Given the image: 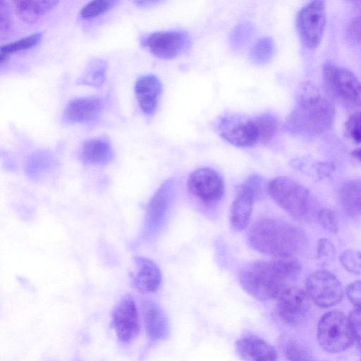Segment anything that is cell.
Masks as SVG:
<instances>
[{"label": "cell", "instance_id": "cell-1", "mask_svg": "<svg viewBox=\"0 0 361 361\" xmlns=\"http://www.w3.org/2000/svg\"><path fill=\"white\" fill-rule=\"evenodd\" d=\"M302 266L294 257L251 262L241 269L239 282L250 295L260 301L277 299L300 274Z\"/></svg>", "mask_w": 361, "mask_h": 361}, {"label": "cell", "instance_id": "cell-2", "mask_svg": "<svg viewBox=\"0 0 361 361\" xmlns=\"http://www.w3.org/2000/svg\"><path fill=\"white\" fill-rule=\"evenodd\" d=\"M247 241L253 250L273 258L294 257L307 245V236L302 229L273 218L256 221L249 230Z\"/></svg>", "mask_w": 361, "mask_h": 361}, {"label": "cell", "instance_id": "cell-3", "mask_svg": "<svg viewBox=\"0 0 361 361\" xmlns=\"http://www.w3.org/2000/svg\"><path fill=\"white\" fill-rule=\"evenodd\" d=\"M335 117L330 100L318 93L301 95L286 122L287 130L294 134L317 135L328 130Z\"/></svg>", "mask_w": 361, "mask_h": 361}, {"label": "cell", "instance_id": "cell-4", "mask_svg": "<svg viewBox=\"0 0 361 361\" xmlns=\"http://www.w3.org/2000/svg\"><path fill=\"white\" fill-rule=\"evenodd\" d=\"M272 200L289 215L301 221L311 220L317 210V202L310 190L298 182L284 176L268 183Z\"/></svg>", "mask_w": 361, "mask_h": 361}, {"label": "cell", "instance_id": "cell-5", "mask_svg": "<svg viewBox=\"0 0 361 361\" xmlns=\"http://www.w3.org/2000/svg\"><path fill=\"white\" fill-rule=\"evenodd\" d=\"M322 73L325 89L331 97L348 107L361 106V82L353 73L332 63H326Z\"/></svg>", "mask_w": 361, "mask_h": 361}, {"label": "cell", "instance_id": "cell-6", "mask_svg": "<svg viewBox=\"0 0 361 361\" xmlns=\"http://www.w3.org/2000/svg\"><path fill=\"white\" fill-rule=\"evenodd\" d=\"M317 338L321 347L331 353L347 350L355 341L349 318L338 310L328 312L321 317Z\"/></svg>", "mask_w": 361, "mask_h": 361}, {"label": "cell", "instance_id": "cell-7", "mask_svg": "<svg viewBox=\"0 0 361 361\" xmlns=\"http://www.w3.org/2000/svg\"><path fill=\"white\" fill-rule=\"evenodd\" d=\"M217 132L225 140L237 147H249L260 142L255 116L224 115L219 119Z\"/></svg>", "mask_w": 361, "mask_h": 361}, {"label": "cell", "instance_id": "cell-8", "mask_svg": "<svg viewBox=\"0 0 361 361\" xmlns=\"http://www.w3.org/2000/svg\"><path fill=\"white\" fill-rule=\"evenodd\" d=\"M187 187L189 192L206 206L216 204L225 192L223 178L210 168H200L192 171L188 178Z\"/></svg>", "mask_w": 361, "mask_h": 361}, {"label": "cell", "instance_id": "cell-9", "mask_svg": "<svg viewBox=\"0 0 361 361\" xmlns=\"http://www.w3.org/2000/svg\"><path fill=\"white\" fill-rule=\"evenodd\" d=\"M326 26V8L323 1H313L299 11L297 28L303 44L314 49L320 44Z\"/></svg>", "mask_w": 361, "mask_h": 361}, {"label": "cell", "instance_id": "cell-10", "mask_svg": "<svg viewBox=\"0 0 361 361\" xmlns=\"http://www.w3.org/2000/svg\"><path fill=\"white\" fill-rule=\"evenodd\" d=\"M306 290L310 298L319 307L327 308L338 304L343 298L341 283L331 272L314 271L306 280Z\"/></svg>", "mask_w": 361, "mask_h": 361}, {"label": "cell", "instance_id": "cell-11", "mask_svg": "<svg viewBox=\"0 0 361 361\" xmlns=\"http://www.w3.org/2000/svg\"><path fill=\"white\" fill-rule=\"evenodd\" d=\"M111 325L118 339L123 343H129L138 336L141 327L139 313L130 295L123 296L114 307Z\"/></svg>", "mask_w": 361, "mask_h": 361}, {"label": "cell", "instance_id": "cell-12", "mask_svg": "<svg viewBox=\"0 0 361 361\" xmlns=\"http://www.w3.org/2000/svg\"><path fill=\"white\" fill-rule=\"evenodd\" d=\"M143 44L154 56L163 59H171L189 48L191 39L188 33L183 30L160 31L148 35Z\"/></svg>", "mask_w": 361, "mask_h": 361}, {"label": "cell", "instance_id": "cell-13", "mask_svg": "<svg viewBox=\"0 0 361 361\" xmlns=\"http://www.w3.org/2000/svg\"><path fill=\"white\" fill-rule=\"evenodd\" d=\"M276 312L280 319L289 325L300 323L310 307V298L302 289L289 286L278 297Z\"/></svg>", "mask_w": 361, "mask_h": 361}, {"label": "cell", "instance_id": "cell-14", "mask_svg": "<svg viewBox=\"0 0 361 361\" xmlns=\"http://www.w3.org/2000/svg\"><path fill=\"white\" fill-rule=\"evenodd\" d=\"M172 182L164 183L149 200L145 214L144 235H152L161 226L166 214L172 195Z\"/></svg>", "mask_w": 361, "mask_h": 361}, {"label": "cell", "instance_id": "cell-15", "mask_svg": "<svg viewBox=\"0 0 361 361\" xmlns=\"http://www.w3.org/2000/svg\"><path fill=\"white\" fill-rule=\"evenodd\" d=\"M136 271L131 275L132 286L142 293L156 292L161 283V273L155 262L144 257H135Z\"/></svg>", "mask_w": 361, "mask_h": 361}, {"label": "cell", "instance_id": "cell-16", "mask_svg": "<svg viewBox=\"0 0 361 361\" xmlns=\"http://www.w3.org/2000/svg\"><path fill=\"white\" fill-rule=\"evenodd\" d=\"M239 356L246 361H276L277 352L274 346L263 338L249 335L236 342Z\"/></svg>", "mask_w": 361, "mask_h": 361}, {"label": "cell", "instance_id": "cell-17", "mask_svg": "<svg viewBox=\"0 0 361 361\" xmlns=\"http://www.w3.org/2000/svg\"><path fill=\"white\" fill-rule=\"evenodd\" d=\"M161 83L154 75H146L136 81L135 92L139 106L147 115L153 114L161 93Z\"/></svg>", "mask_w": 361, "mask_h": 361}, {"label": "cell", "instance_id": "cell-18", "mask_svg": "<svg viewBox=\"0 0 361 361\" xmlns=\"http://www.w3.org/2000/svg\"><path fill=\"white\" fill-rule=\"evenodd\" d=\"M255 200L245 186H239L230 210V222L235 230L243 231L247 227Z\"/></svg>", "mask_w": 361, "mask_h": 361}, {"label": "cell", "instance_id": "cell-19", "mask_svg": "<svg viewBox=\"0 0 361 361\" xmlns=\"http://www.w3.org/2000/svg\"><path fill=\"white\" fill-rule=\"evenodd\" d=\"M142 312L146 333L152 341L164 338L168 333V322L159 305L146 300L142 302Z\"/></svg>", "mask_w": 361, "mask_h": 361}, {"label": "cell", "instance_id": "cell-20", "mask_svg": "<svg viewBox=\"0 0 361 361\" xmlns=\"http://www.w3.org/2000/svg\"><path fill=\"white\" fill-rule=\"evenodd\" d=\"M102 110V104L97 97H80L71 100L68 104L65 116L73 123H88L99 116Z\"/></svg>", "mask_w": 361, "mask_h": 361}, {"label": "cell", "instance_id": "cell-21", "mask_svg": "<svg viewBox=\"0 0 361 361\" xmlns=\"http://www.w3.org/2000/svg\"><path fill=\"white\" fill-rule=\"evenodd\" d=\"M113 157L110 144L103 139H92L85 142L80 149V158L85 164L106 165Z\"/></svg>", "mask_w": 361, "mask_h": 361}, {"label": "cell", "instance_id": "cell-22", "mask_svg": "<svg viewBox=\"0 0 361 361\" xmlns=\"http://www.w3.org/2000/svg\"><path fill=\"white\" fill-rule=\"evenodd\" d=\"M14 10L18 16L27 23H35L46 12L52 9L58 1H13Z\"/></svg>", "mask_w": 361, "mask_h": 361}, {"label": "cell", "instance_id": "cell-23", "mask_svg": "<svg viewBox=\"0 0 361 361\" xmlns=\"http://www.w3.org/2000/svg\"><path fill=\"white\" fill-rule=\"evenodd\" d=\"M340 202L343 210L349 215H361V180L345 183L340 190Z\"/></svg>", "mask_w": 361, "mask_h": 361}, {"label": "cell", "instance_id": "cell-24", "mask_svg": "<svg viewBox=\"0 0 361 361\" xmlns=\"http://www.w3.org/2000/svg\"><path fill=\"white\" fill-rule=\"evenodd\" d=\"M56 166V160L51 153L47 151H38L28 158L25 171L29 178L35 180L51 171Z\"/></svg>", "mask_w": 361, "mask_h": 361}, {"label": "cell", "instance_id": "cell-25", "mask_svg": "<svg viewBox=\"0 0 361 361\" xmlns=\"http://www.w3.org/2000/svg\"><path fill=\"white\" fill-rule=\"evenodd\" d=\"M106 63L99 59H92L78 80L79 84L94 87L101 86L105 80Z\"/></svg>", "mask_w": 361, "mask_h": 361}, {"label": "cell", "instance_id": "cell-26", "mask_svg": "<svg viewBox=\"0 0 361 361\" xmlns=\"http://www.w3.org/2000/svg\"><path fill=\"white\" fill-rule=\"evenodd\" d=\"M41 38L42 33L37 32L1 46L0 51L1 65L6 62L9 54L35 46L41 40Z\"/></svg>", "mask_w": 361, "mask_h": 361}, {"label": "cell", "instance_id": "cell-27", "mask_svg": "<svg viewBox=\"0 0 361 361\" xmlns=\"http://www.w3.org/2000/svg\"><path fill=\"white\" fill-rule=\"evenodd\" d=\"M255 117L259 130L260 142L271 140L279 130L277 118L271 113H263Z\"/></svg>", "mask_w": 361, "mask_h": 361}, {"label": "cell", "instance_id": "cell-28", "mask_svg": "<svg viewBox=\"0 0 361 361\" xmlns=\"http://www.w3.org/2000/svg\"><path fill=\"white\" fill-rule=\"evenodd\" d=\"M274 46L273 40L269 37L259 39L252 47L250 56L251 60L258 64L269 62L273 56Z\"/></svg>", "mask_w": 361, "mask_h": 361}, {"label": "cell", "instance_id": "cell-29", "mask_svg": "<svg viewBox=\"0 0 361 361\" xmlns=\"http://www.w3.org/2000/svg\"><path fill=\"white\" fill-rule=\"evenodd\" d=\"M115 4L111 0H94L88 2L80 10V15L83 19L97 17L110 10Z\"/></svg>", "mask_w": 361, "mask_h": 361}, {"label": "cell", "instance_id": "cell-30", "mask_svg": "<svg viewBox=\"0 0 361 361\" xmlns=\"http://www.w3.org/2000/svg\"><path fill=\"white\" fill-rule=\"evenodd\" d=\"M344 132L355 143L361 144V111L349 116L344 125Z\"/></svg>", "mask_w": 361, "mask_h": 361}, {"label": "cell", "instance_id": "cell-31", "mask_svg": "<svg viewBox=\"0 0 361 361\" xmlns=\"http://www.w3.org/2000/svg\"><path fill=\"white\" fill-rule=\"evenodd\" d=\"M340 262L348 271L354 274H361V251L345 250L341 254Z\"/></svg>", "mask_w": 361, "mask_h": 361}, {"label": "cell", "instance_id": "cell-32", "mask_svg": "<svg viewBox=\"0 0 361 361\" xmlns=\"http://www.w3.org/2000/svg\"><path fill=\"white\" fill-rule=\"evenodd\" d=\"M285 353L288 361H317L308 350L295 341L287 343Z\"/></svg>", "mask_w": 361, "mask_h": 361}, {"label": "cell", "instance_id": "cell-33", "mask_svg": "<svg viewBox=\"0 0 361 361\" xmlns=\"http://www.w3.org/2000/svg\"><path fill=\"white\" fill-rule=\"evenodd\" d=\"M317 220L323 228L331 233L338 230V219L336 214L331 209L324 208L317 212Z\"/></svg>", "mask_w": 361, "mask_h": 361}, {"label": "cell", "instance_id": "cell-34", "mask_svg": "<svg viewBox=\"0 0 361 361\" xmlns=\"http://www.w3.org/2000/svg\"><path fill=\"white\" fill-rule=\"evenodd\" d=\"M335 248L333 244L326 238L319 239L317 246L318 261L323 264L331 262L335 256Z\"/></svg>", "mask_w": 361, "mask_h": 361}, {"label": "cell", "instance_id": "cell-35", "mask_svg": "<svg viewBox=\"0 0 361 361\" xmlns=\"http://www.w3.org/2000/svg\"><path fill=\"white\" fill-rule=\"evenodd\" d=\"M355 340L361 353V310L355 309L350 312L348 317Z\"/></svg>", "mask_w": 361, "mask_h": 361}, {"label": "cell", "instance_id": "cell-36", "mask_svg": "<svg viewBox=\"0 0 361 361\" xmlns=\"http://www.w3.org/2000/svg\"><path fill=\"white\" fill-rule=\"evenodd\" d=\"M346 295L356 309L361 310V280L350 283L346 288Z\"/></svg>", "mask_w": 361, "mask_h": 361}, {"label": "cell", "instance_id": "cell-37", "mask_svg": "<svg viewBox=\"0 0 361 361\" xmlns=\"http://www.w3.org/2000/svg\"><path fill=\"white\" fill-rule=\"evenodd\" d=\"M348 39L354 43L361 42V17L350 23L347 32Z\"/></svg>", "mask_w": 361, "mask_h": 361}, {"label": "cell", "instance_id": "cell-38", "mask_svg": "<svg viewBox=\"0 0 361 361\" xmlns=\"http://www.w3.org/2000/svg\"><path fill=\"white\" fill-rule=\"evenodd\" d=\"M11 27V18L6 3L0 1V31L1 34L6 33Z\"/></svg>", "mask_w": 361, "mask_h": 361}, {"label": "cell", "instance_id": "cell-39", "mask_svg": "<svg viewBox=\"0 0 361 361\" xmlns=\"http://www.w3.org/2000/svg\"><path fill=\"white\" fill-rule=\"evenodd\" d=\"M352 155L355 158L357 159V160H359L360 161H361V148H359L357 149H355L353 152L352 153Z\"/></svg>", "mask_w": 361, "mask_h": 361}]
</instances>
